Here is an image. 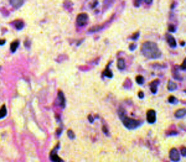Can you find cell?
Here are the masks:
<instances>
[{
  "label": "cell",
  "mask_w": 186,
  "mask_h": 162,
  "mask_svg": "<svg viewBox=\"0 0 186 162\" xmlns=\"http://www.w3.org/2000/svg\"><path fill=\"white\" fill-rule=\"evenodd\" d=\"M170 160L174 161V162H176V161L180 160V153H179V150H177V149L173 147V149L170 150Z\"/></svg>",
  "instance_id": "cell-5"
},
{
  "label": "cell",
  "mask_w": 186,
  "mask_h": 162,
  "mask_svg": "<svg viewBox=\"0 0 186 162\" xmlns=\"http://www.w3.org/2000/svg\"><path fill=\"white\" fill-rule=\"evenodd\" d=\"M17 46H19V41L16 40V41H14V42L11 43V46H10V50H11V52H15V51H16V48H17Z\"/></svg>",
  "instance_id": "cell-13"
},
{
  "label": "cell",
  "mask_w": 186,
  "mask_h": 162,
  "mask_svg": "<svg viewBox=\"0 0 186 162\" xmlns=\"http://www.w3.org/2000/svg\"><path fill=\"white\" fill-rule=\"evenodd\" d=\"M167 100H169V103H173V104H175L176 103V99H175V97H169V99H167Z\"/></svg>",
  "instance_id": "cell-19"
},
{
  "label": "cell",
  "mask_w": 186,
  "mask_h": 162,
  "mask_svg": "<svg viewBox=\"0 0 186 162\" xmlns=\"http://www.w3.org/2000/svg\"><path fill=\"white\" fill-rule=\"evenodd\" d=\"M103 76H107V77H109V78H110L113 74H112V72H110L109 69H105V71H104V73H103Z\"/></svg>",
  "instance_id": "cell-18"
},
{
  "label": "cell",
  "mask_w": 186,
  "mask_h": 162,
  "mask_svg": "<svg viewBox=\"0 0 186 162\" xmlns=\"http://www.w3.org/2000/svg\"><path fill=\"white\" fill-rule=\"evenodd\" d=\"M103 131H104V132H105V134H108V131H107V128H105V126H104V128H103Z\"/></svg>",
  "instance_id": "cell-30"
},
{
  "label": "cell",
  "mask_w": 186,
  "mask_h": 162,
  "mask_svg": "<svg viewBox=\"0 0 186 162\" xmlns=\"http://www.w3.org/2000/svg\"><path fill=\"white\" fill-rule=\"evenodd\" d=\"M120 114H122V121H123V124H124L128 129H135V128H138V126L140 125V121L134 120V119H130V118H127L123 113H120Z\"/></svg>",
  "instance_id": "cell-2"
},
{
  "label": "cell",
  "mask_w": 186,
  "mask_h": 162,
  "mask_svg": "<svg viewBox=\"0 0 186 162\" xmlns=\"http://www.w3.org/2000/svg\"><path fill=\"white\" fill-rule=\"evenodd\" d=\"M87 21H88L87 14H80V15L77 16V25H78V26H84V25L87 24Z\"/></svg>",
  "instance_id": "cell-3"
},
{
  "label": "cell",
  "mask_w": 186,
  "mask_h": 162,
  "mask_svg": "<svg viewBox=\"0 0 186 162\" xmlns=\"http://www.w3.org/2000/svg\"><path fill=\"white\" fill-rule=\"evenodd\" d=\"M185 115H186V109H179V110L175 111V116L176 118H182Z\"/></svg>",
  "instance_id": "cell-9"
},
{
  "label": "cell",
  "mask_w": 186,
  "mask_h": 162,
  "mask_svg": "<svg viewBox=\"0 0 186 162\" xmlns=\"http://www.w3.org/2000/svg\"><path fill=\"white\" fill-rule=\"evenodd\" d=\"M166 40H167V42H169V45H170V47H176V41H175V38L171 36V35H167V37H166Z\"/></svg>",
  "instance_id": "cell-6"
},
{
  "label": "cell",
  "mask_w": 186,
  "mask_h": 162,
  "mask_svg": "<svg viewBox=\"0 0 186 162\" xmlns=\"http://www.w3.org/2000/svg\"><path fill=\"white\" fill-rule=\"evenodd\" d=\"M141 1L145 3L146 5H150V4H151V0H141Z\"/></svg>",
  "instance_id": "cell-25"
},
{
  "label": "cell",
  "mask_w": 186,
  "mask_h": 162,
  "mask_svg": "<svg viewBox=\"0 0 186 162\" xmlns=\"http://www.w3.org/2000/svg\"><path fill=\"white\" fill-rule=\"evenodd\" d=\"M185 93H186V92H185Z\"/></svg>",
  "instance_id": "cell-31"
},
{
  "label": "cell",
  "mask_w": 186,
  "mask_h": 162,
  "mask_svg": "<svg viewBox=\"0 0 186 162\" xmlns=\"http://www.w3.org/2000/svg\"><path fill=\"white\" fill-rule=\"evenodd\" d=\"M141 53L146 58H159L160 57V51L156 46L155 42L146 41L141 45Z\"/></svg>",
  "instance_id": "cell-1"
},
{
  "label": "cell",
  "mask_w": 186,
  "mask_h": 162,
  "mask_svg": "<svg viewBox=\"0 0 186 162\" xmlns=\"http://www.w3.org/2000/svg\"><path fill=\"white\" fill-rule=\"evenodd\" d=\"M146 120H148V123H150V124L155 123V120H156V113H155V110H148V113H146Z\"/></svg>",
  "instance_id": "cell-4"
},
{
  "label": "cell",
  "mask_w": 186,
  "mask_h": 162,
  "mask_svg": "<svg viewBox=\"0 0 186 162\" xmlns=\"http://www.w3.org/2000/svg\"><path fill=\"white\" fill-rule=\"evenodd\" d=\"M137 37H139V31H138V32H135V33L132 36V40H137Z\"/></svg>",
  "instance_id": "cell-22"
},
{
  "label": "cell",
  "mask_w": 186,
  "mask_h": 162,
  "mask_svg": "<svg viewBox=\"0 0 186 162\" xmlns=\"http://www.w3.org/2000/svg\"><path fill=\"white\" fill-rule=\"evenodd\" d=\"M97 4V0H93V3H92V6H94Z\"/></svg>",
  "instance_id": "cell-28"
},
{
  "label": "cell",
  "mask_w": 186,
  "mask_h": 162,
  "mask_svg": "<svg viewBox=\"0 0 186 162\" xmlns=\"http://www.w3.org/2000/svg\"><path fill=\"white\" fill-rule=\"evenodd\" d=\"M180 152H181L182 156H186V147H181V149H180Z\"/></svg>",
  "instance_id": "cell-21"
},
{
  "label": "cell",
  "mask_w": 186,
  "mask_h": 162,
  "mask_svg": "<svg viewBox=\"0 0 186 162\" xmlns=\"http://www.w3.org/2000/svg\"><path fill=\"white\" fill-rule=\"evenodd\" d=\"M5 115H6V108L1 107V108H0V119H3Z\"/></svg>",
  "instance_id": "cell-15"
},
{
  "label": "cell",
  "mask_w": 186,
  "mask_h": 162,
  "mask_svg": "<svg viewBox=\"0 0 186 162\" xmlns=\"http://www.w3.org/2000/svg\"><path fill=\"white\" fill-rule=\"evenodd\" d=\"M10 4L14 8H20L24 4V0H10Z\"/></svg>",
  "instance_id": "cell-8"
},
{
  "label": "cell",
  "mask_w": 186,
  "mask_h": 162,
  "mask_svg": "<svg viewBox=\"0 0 186 162\" xmlns=\"http://www.w3.org/2000/svg\"><path fill=\"white\" fill-rule=\"evenodd\" d=\"M169 31H170V32H174V31H175V26L170 25V26H169Z\"/></svg>",
  "instance_id": "cell-26"
},
{
  "label": "cell",
  "mask_w": 186,
  "mask_h": 162,
  "mask_svg": "<svg viewBox=\"0 0 186 162\" xmlns=\"http://www.w3.org/2000/svg\"><path fill=\"white\" fill-rule=\"evenodd\" d=\"M58 99L61 102V107H65V98H63V93L62 92H58Z\"/></svg>",
  "instance_id": "cell-14"
},
{
  "label": "cell",
  "mask_w": 186,
  "mask_h": 162,
  "mask_svg": "<svg viewBox=\"0 0 186 162\" xmlns=\"http://www.w3.org/2000/svg\"><path fill=\"white\" fill-rule=\"evenodd\" d=\"M158 86H159V80H158V79L150 83V90H151V93H156V90H158Z\"/></svg>",
  "instance_id": "cell-7"
},
{
  "label": "cell",
  "mask_w": 186,
  "mask_h": 162,
  "mask_svg": "<svg viewBox=\"0 0 186 162\" xmlns=\"http://www.w3.org/2000/svg\"><path fill=\"white\" fill-rule=\"evenodd\" d=\"M5 43V41H4V40H0V45H4Z\"/></svg>",
  "instance_id": "cell-29"
},
{
  "label": "cell",
  "mask_w": 186,
  "mask_h": 162,
  "mask_svg": "<svg viewBox=\"0 0 186 162\" xmlns=\"http://www.w3.org/2000/svg\"><path fill=\"white\" fill-rule=\"evenodd\" d=\"M12 25H14L16 29L20 30V29H23V27H24V25H25V24H24L23 21H20V20H17V21H14V22H12Z\"/></svg>",
  "instance_id": "cell-11"
},
{
  "label": "cell",
  "mask_w": 186,
  "mask_h": 162,
  "mask_svg": "<svg viewBox=\"0 0 186 162\" xmlns=\"http://www.w3.org/2000/svg\"><path fill=\"white\" fill-rule=\"evenodd\" d=\"M176 88H177L176 83L173 82V80H169V83H167V89H169V90H175Z\"/></svg>",
  "instance_id": "cell-10"
},
{
  "label": "cell",
  "mask_w": 186,
  "mask_h": 162,
  "mask_svg": "<svg viewBox=\"0 0 186 162\" xmlns=\"http://www.w3.org/2000/svg\"><path fill=\"white\" fill-rule=\"evenodd\" d=\"M141 3H143L141 0H135V1H134V5H135V6H139Z\"/></svg>",
  "instance_id": "cell-23"
},
{
  "label": "cell",
  "mask_w": 186,
  "mask_h": 162,
  "mask_svg": "<svg viewBox=\"0 0 186 162\" xmlns=\"http://www.w3.org/2000/svg\"><path fill=\"white\" fill-rule=\"evenodd\" d=\"M135 80H137V83H138V84H143V83H144V78H143L141 76H137Z\"/></svg>",
  "instance_id": "cell-17"
},
{
  "label": "cell",
  "mask_w": 186,
  "mask_h": 162,
  "mask_svg": "<svg viewBox=\"0 0 186 162\" xmlns=\"http://www.w3.org/2000/svg\"><path fill=\"white\" fill-rule=\"evenodd\" d=\"M180 69H184V71L186 69V58L184 59V62H182V63L180 65Z\"/></svg>",
  "instance_id": "cell-20"
},
{
  "label": "cell",
  "mask_w": 186,
  "mask_h": 162,
  "mask_svg": "<svg viewBox=\"0 0 186 162\" xmlns=\"http://www.w3.org/2000/svg\"><path fill=\"white\" fill-rule=\"evenodd\" d=\"M138 95H139V98H143V97H144V93H143V92H139Z\"/></svg>",
  "instance_id": "cell-27"
},
{
  "label": "cell",
  "mask_w": 186,
  "mask_h": 162,
  "mask_svg": "<svg viewBox=\"0 0 186 162\" xmlns=\"http://www.w3.org/2000/svg\"><path fill=\"white\" fill-rule=\"evenodd\" d=\"M51 160H52V161H61V158L55 153V150H53V151H52V153H51Z\"/></svg>",
  "instance_id": "cell-16"
},
{
  "label": "cell",
  "mask_w": 186,
  "mask_h": 162,
  "mask_svg": "<svg viewBox=\"0 0 186 162\" xmlns=\"http://www.w3.org/2000/svg\"><path fill=\"white\" fill-rule=\"evenodd\" d=\"M68 136H70L71 139H73V137H74V134H73V131H71V130H68Z\"/></svg>",
  "instance_id": "cell-24"
},
{
  "label": "cell",
  "mask_w": 186,
  "mask_h": 162,
  "mask_svg": "<svg viewBox=\"0 0 186 162\" xmlns=\"http://www.w3.org/2000/svg\"><path fill=\"white\" fill-rule=\"evenodd\" d=\"M118 68H119V69H124V68H125V63H124V59H123V58H119V59H118Z\"/></svg>",
  "instance_id": "cell-12"
}]
</instances>
